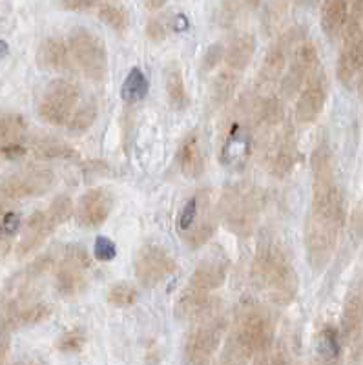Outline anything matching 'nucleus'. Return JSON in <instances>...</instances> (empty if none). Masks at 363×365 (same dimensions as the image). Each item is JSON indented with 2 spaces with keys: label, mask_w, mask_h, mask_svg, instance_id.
<instances>
[{
  "label": "nucleus",
  "mask_w": 363,
  "mask_h": 365,
  "mask_svg": "<svg viewBox=\"0 0 363 365\" xmlns=\"http://www.w3.org/2000/svg\"><path fill=\"white\" fill-rule=\"evenodd\" d=\"M114 196L106 188H92L82 194L75 208L77 223L84 229H99L114 208Z\"/></svg>",
  "instance_id": "dca6fc26"
},
{
  "label": "nucleus",
  "mask_w": 363,
  "mask_h": 365,
  "mask_svg": "<svg viewBox=\"0 0 363 365\" xmlns=\"http://www.w3.org/2000/svg\"><path fill=\"white\" fill-rule=\"evenodd\" d=\"M255 55V37L252 33H238L230 40L225 55L227 70L236 71L241 75V71L247 70Z\"/></svg>",
  "instance_id": "b1692460"
},
{
  "label": "nucleus",
  "mask_w": 363,
  "mask_h": 365,
  "mask_svg": "<svg viewBox=\"0 0 363 365\" xmlns=\"http://www.w3.org/2000/svg\"><path fill=\"white\" fill-rule=\"evenodd\" d=\"M51 316V307L48 303H29V305H18L13 303L5 305L4 309V320H2V327L4 334L13 333L16 329L32 327L37 323L46 322Z\"/></svg>",
  "instance_id": "6ab92c4d"
},
{
  "label": "nucleus",
  "mask_w": 363,
  "mask_h": 365,
  "mask_svg": "<svg viewBox=\"0 0 363 365\" xmlns=\"http://www.w3.org/2000/svg\"><path fill=\"white\" fill-rule=\"evenodd\" d=\"M0 152H2V158L5 161H18V159H24L27 153L26 142H15V144H5V147H0Z\"/></svg>",
  "instance_id": "49530a36"
},
{
  "label": "nucleus",
  "mask_w": 363,
  "mask_h": 365,
  "mask_svg": "<svg viewBox=\"0 0 363 365\" xmlns=\"http://www.w3.org/2000/svg\"><path fill=\"white\" fill-rule=\"evenodd\" d=\"M342 51L338 59V79L349 86L363 68V2L351 5Z\"/></svg>",
  "instance_id": "6e6552de"
},
{
  "label": "nucleus",
  "mask_w": 363,
  "mask_h": 365,
  "mask_svg": "<svg viewBox=\"0 0 363 365\" xmlns=\"http://www.w3.org/2000/svg\"><path fill=\"white\" fill-rule=\"evenodd\" d=\"M305 40L307 38H305V32L301 26H292L288 27L287 32H283L266 51L265 60H263V66L260 70V81L263 84L276 82L287 68L288 57H292L294 49Z\"/></svg>",
  "instance_id": "f8f14e48"
},
{
  "label": "nucleus",
  "mask_w": 363,
  "mask_h": 365,
  "mask_svg": "<svg viewBox=\"0 0 363 365\" xmlns=\"http://www.w3.org/2000/svg\"><path fill=\"white\" fill-rule=\"evenodd\" d=\"M145 32H147V37L150 38L152 42H163V40H166V37H168V29L164 26V22L159 21L158 16H152V18L147 22Z\"/></svg>",
  "instance_id": "c03bdc74"
},
{
  "label": "nucleus",
  "mask_w": 363,
  "mask_h": 365,
  "mask_svg": "<svg viewBox=\"0 0 363 365\" xmlns=\"http://www.w3.org/2000/svg\"><path fill=\"white\" fill-rule=\"evenodd\" d=\"M320 349H321V355L329 356V358L338 355V336L334 329L327 327L325 331L321 333Z\"/></svg>",
  "instance_id": "a18cd8bd"
},
{
  "label": "nucleus",
  "mask_w": 363,
  "mask_h": 365,
  "mask_svg": "<svg viewBox=\"0 0 363 365\" xmlns=\"http://www.w3.org/2000/svg\"><path fill=\"white\" fill-rule=\"evenodd\" d=\"M175 318L184 323H201L214 318L219 312V300L212 292H203L195 290L192 287H186L179 300L175 303Z\"/></svg>",
  "instance_id": "2eb2a0df"
},
{
  "label": "nucleus",
  "mask_w": 363,
  "mask_h": 365,
  "mask_svg": "<svg viewBox=\"0 0 363 365\" xmlns=\"http://www.w3.org/2000/svg\"><path fill=\"white\" fill-rule=\"evenodd\" d=\"M53 229H57L53 225V221L49 219L46 210H37L33 212L26 221V229L22 234V240L16 245V256L26 257L32 252H35L38 247H42L46 243Z\"/></svg>",
  "instance_id": "a211bd4d"
},
{
  "label": "nucleus",
  "mask_w": 363,
  "mask_h": 365,
  "mask_svg": "<svg viewBox=\"0 0 363 365\" xmlns=\"http://www.w3.org/2000/svg\"><path fill=\"white\" fill-rule=\"evenodd\" d=\"M97 16L115 33H125L130 27V13L119 2H101L97 8Z\"/></svg>",
  "instance_id": "473e14b6"
},
{
  "label": "nucleus",
  "mask_w": 363,
  "mask_h": 365,
  "mask_svg": "<svg viewBox=\"0 0 363 365\" xmlns=\"http://www.w3.org/2000/svg\"><path fill=\"white\" fill-rule=\"evenodd\" d=\"M81 90L73 81L55 79L48 84L40 103H38V117L51 126H64L70 123L71 115L75 114Z\"/></svg>",
  "instance_id": "1a4fd4ad"
},
{
  "label": "nucleus",
  "mask_w": 363,
  "mask_h": 365,
  "mask_svg": "<svg viewBox=\"0 0 363 365\" xmlns=\"http://www.w3.org/2000/svg\"><path fill=\"white\" fill-rule=\"evenodd\" d=\"M164 88H166V97L170 106L174 110H184L190 104V95L186 92L183 71L177 62H170L164 73Z\"/></svg>",
  "instance_id": "c756f323"
},
{
  "label": "nucleus",
  "mask_w": 363,
  "mask_h": 365,
  "mask_svg": "<svg viewBox=\"0 0 363 365\" xmlns=\"http://www.w3.org/2000/svg\"><path fill=\"white\" fill-rule=\"evenodd\" d=\"M27 121L21 114H4L0 119V142L15 144V142H26Z\"/></svg>",
  "instance_id": "72a5a7b5"
},
{
  "label": "nucleus",
  "mask_w": 363,
  "mask_h": 365,
  "mask_svg": "<svg viewBox=\"0 0 363 365\" xmlns=\"http://www.w3.org/2000/svg\"><path fill=\"white\" fill-rule=\"evenodd\" d=\"M285 119V106L283 101L276 95H266L260 97L255 101L254 108H252V123L254 126H279Z\"/></svg>",
  "instance_id": "cd10ccee"
},
{
  "label": "nucleus",
  "mask_w": 363,
  "mask_h": 365,
  "mask_svg": "<svg viewBox=\"0 0 363 365\" xmlns=\"http://www.w3.org/2000/svg\"><path fill=\"white\" fill-rule=\"evenodd\" d=\"M263 203V192L258 186L238 183L223 190L217 203V214L230 232L247 238L258 227Z\"/></svg>",
  "instance_id": "7ed1b4c3"
},
{
  "label": "nucleus",
  "mask_w": 363,
  "mask_h": 365,
  "mask_svg": "<svg viewBox=\"0 0 363 365\" xmlns=\"http://www.w3.org/2000/svg\"><path fill=\"white\" fill-rule=\"evenodd\" d=\"M0 225H2V232H4V236H13L16 230H18V225H21V216H18L16 212H13V210L4 212Z\"/></svg>",
  "instance_id": "de8ad7c7"
},
{
  "label": "nucleus",
  "mask_w": 363,
  "mask_h": 365,
  "mask_svg": "<svg viewBox=\"0 0 363 365\" xmlns=\"http://www.w3.org/2000/svg\"><path fill=\"white\" fill-rule=\"evenodd\" d=\"M32 152L38 159H79V152L66 141L53 136H35L32 139Z\"/></svg>",
  "instance_id": "bb28decb"
},
{
  "label": "nucleus",
  "mask_w": 363,
  "mask_h": 365,
  "mask_svg": "<svg viewBox=\"0 0 363 365\" xmlns=\"http://www.w3.org/2000/svg\"><path fill=\"white\" fill-rule=\"evenodd\" d=\"M266 365H287V362H285V358H281V356H274Z\"/></svg>",
  "instance_id": "3c124183"
},
{
  "label": "nucleus",
  "mask_w": 363,
  "mask_h": 365,
  "mask_svg": "<svg viewBox=\"0 0 363 365\" xmlns=\"http://www.w3.org/2000/svg\"><path fill=\"white\" fill-rule=\"evenodd\" d=\"M227 331V318L217 314L195 323L184 340V365H210Z\"/></svg>",
  "instance_id": "0eeeda50"
},
{
  "label": "nucleus",
  "mask_w": 363,
  "mask_h": 365,
  "mask_svg": "<svg viewBox=\"0 0 363 365\" xmlns=\"http://www.w3.org/2000/svg\"><path fill=\"white\" fill-rule=\"evenodd\" d=\"M175 270H177V260L163 245L147 243L137 251L134 260V273L142 287L153 289L163 284L164 279H168Z\"/></svg>",
  "instance_id": "9d476101"
},
{
  "label": "nucleus",
  "mask_w": 363,
  "mask_h": 365,
  "mask_svg": "<svg viewBox=\"0 0 363 365\" xmlns=\"http://www.w3.org/2000/svg\"><path fill=\"white\" fill-rule=\"evenodd\" d=\"M70 48L75 64L84 77L93 82H103L108 73V49L104 40L84 27H77L70 35Z\"/></svg>",
  "instance_id": "423d86ee"
},
{
  "label": "nucleus",
  "mask_w": 363,
  "mask_h": 365,
  "mask_svg": "<svg viewBox=\"0 0 363 365\" xmlns=\"http://www.w3.org/2000/svg\"><path fill=\"white\" fill-rule=\"evenodd\" d=\"M60 5L66 11H75V13H86V11L99 8L97 2H92V0H68V2H60Z\"/></svg>",
  "instance_id": "09e8293b"
},
{
  "label": "nucleus",
  "mask_w": 363,
  "mask_h": 365,
  "mask_svg": "<svg viewBox=\"0 0 363 365\" xmlns=\"http://www.w3.org/2000/svg\"><path fill=\"white\" fill-rule=\"evenodd\" d=\"M345 223V205L338 186L312 192L310 212L305 219L303 243L307 262L314 274H323L329 267L338 238Z\"/></svg>",
  "instance_id": "f257e3e1"
},
{
  "label": "nucleus",
  "mask_w": 363,
  "mask_h": 365,
  "mask_svg": "<svg viewBox=\"0 0 363 365\" xmlns=\"http://www.w3.org/2000/svg\"><path fill=\"white\" fill-rule=\"evenodd\" d=\"M46 212H48L49 219L53 221L55 227H60V225H64L66 221H70L71 214H73V201H71L70 196L60 194V196H57L53 201L49 203Z\"/></svg>",
  "instance_id": "e433bc0d"
},
{
  "label": "nucleus",
  "mask_w": 363,
  "mask_h": 365,
  "mask_svg": "<svg viewBox=\"0 0 363 365\" xmlns=\"http://www.w3.org/2000/svg\"><path fill=\"white\" fill-rule=\"evenodd\" d=\"M55 262H57V257H53V254H44V256L37 257V260L27 267L26 274H29V278H38V276L49 273V270L53 268Z\"/></svg>",
  "instance_id": "37998d69"
},
{
  "label": "nucleus",
  "mask_w": 363,
  "mask_h": 365,
  "mask_svg": "<svg viewBox=\"0 0 363 365\" xmlns=\"http://www.w3.org/2000/svg\"><path fill=\"white\" fill-rule=\"evenodd\" d=\"M227 263L208 260L195 267V270L190 276L188 287L203 290V292H214V290L221 289L223 284L227 281Z\"/></svg>",
  "instance_id": "5701e85b"
},
{
  "label": "nucleus",
  "mask_w": 363,
  "mask_h": 365,
  "mask_svg": "<svg viewBox=\"0 0 363 365\" xmlns=\"http://www.w3.org/2000/svg\"><path fill=\"white\" fill-rule=\"evenodd\" d=\"M274 331H276L274 318L265 307L243 305L236 316L234 331L228 342L247 358H250L271 347Z\"/></svg>",
  "instance_id": "20e7f679"
},
{
  "label": "nucleus",
  "mask_w": 363,
  "mask_h": 365,
  "mask_svg": "<svg viewBox=\"0 0 363 365\" xmlns=\"http://www.w3.org/2000/svg\"><path fill=\"white\" fill-rule=\"evenodd\" d=\"M239 86V73L230 70L219 71L210 84V101L214 106H223L230 103L236 95V90Z\"/></svg>",
  "instance_id": "7c9ffc66"
},
{
  "label": "nucleus",
  "mask_w": 363,
  "mask_h": 365,
  "mask_svg": "<svg viewBox=\"0 0 363 365\" xmlns=\"http://www.w3.org/2000/svg\"><path fill=\"white\" fill-rule=\"evenodd\" d=\"M84 344H86V333L81 327H75L71 331H66L55 347L60 353H79L84 347Z\"/></svg>",
  "instance_id": "4c0bfd02"
},
{
  "label": "nucleus",
  "mask_w": 363,
  "mask_h": 365,
  "mask_svg": "<svg viewBox=\"0 0 363 365\" xmlns=\"http://www.w3.org/2000/svg\"><path fill=\"white\" fill-rule=\"evenodd\" d=\"M177 164L186 179H197L205 172V155L201 150V139L197 131H190L183 139L177 152Z\"/></svg>",
  "instance_id": "412c9836"
},
{
  "label": "nucleus",
  "mask_w": 363,
  "mask_h": 365,
  "mask_svg": "<svg viewBox=\"0 0 363 365\" xmlns=\"http://www.w3.org/2000/svg\"><path fill=\"white\" fill-rule=\"evenodd\" d=\"M55 175L48 168H32L22 170L16 174L8 175L2 181V199L4 201H18L26 197L42 196L53 186Z\"/></svg>",
  "instance_id": "9b49d317"
},
{
  "label": "nucleus",
  "mask_w": 363,
  "mask_h": 365,
  "mask_svg": "<svg viewBox=\"0 0 363 365\" xmlns=\"http://www.w3.org/2000/svg\"><path fill=\"white\" fill-rule=\"evenodd\" d=\"M212 192L195 194L184 203L179 214V232L192 249H199L212 240L216 232V219L212 214Z\"/></svg>",
  "instance_id": "39448f33"
},
{
  "label": "nucleus",
  "mask_w": 363,
  "mask_h": 365,
  "mask_svg": "<svg viewBox=\"0 0 363 365\" xmlns=\"http://www.w3.org/2000/svg\"><path fill=\"white\" fill-rule=\"evenodd\" d=\"M252 281L274 305H290L299 290L296 267L287 252L277 245L260 249L252 265Z\"/></svg>",
  "instance_id": "f03ea898"
},
{
  "label": "nucleus",
  "mask_w": 363,
  "mask_h": 365,
  "mask_svg": "<svg viewBox=\"0 0 363 365\" xmlns=\"http://www.w3.org/2000/svg\"><path fill=\"white\" fill-rule=\"evenodd\" d=\"M363 323V285H354L343 301L342 329L345 336H351Z\"/></svg>",
  "instance_id": "c85d7f7f"
},
{
  "label": "nucleus",
  "mask_w": 363,
  "mask_h": 365,
  "mask_svg": "<svg viewBox=\"0 0 363 365\" xmlns=\"http://www.w3.org/2000/svg\"><path fill=\"white\" fill-rule=\"evenodd\" d=\"M84 273H86L84 268H79L75 265L59 263L55 274V290L68 300L81 296L88 289V278Z\"/></svg>",
  "instance_id": "393cba45"
},
{
  "label": "nucleus",
  "mask_w": 363,
  "mask_h": 365,
  "mask_svg": "<svg viewBox=\"0 0 363 365\" xmlns=\"http://www.w3.org/2000/svg\"><path fill=\"white\" fill-rule=\"evenodd\" d=\"M310 170H312V192L325 190L334 185V155L325 142H318L310 155Z\"/></svg>",
  "instance_id": "4be33fe9"
},
{
  "label": "nucleus",
  "mask_w": 363,
  "mask_h": 365,
  "mask_svg": "<svg viewBox=\"0 0 363 365\" xmlns=\"http://www.w3.org/2000/svg\"><path fill=\"white\" fill-rule=\"evenodd\" d=\"M164 5H166L164 0H148V2H145V8L152 11V13H158L159 10H163Z\"/></svg>",
  "instance_id": "8fccbe9b"
},
{
  "label": "nucleus",
  "mask_w": 363,
  "mask_h": 365,
  "mask_svg": "<svg viewBox=\"0 0 363 365\" xmlns=\"http://www.w3.org/2000/svg\"><path fill=\"white\" fill-rule=\"evenodd\" d=\"M97 106L93 103L84 104L79 110H75V114L71 115L70 123H68V130L70 134H75V136H81L84 131H88L95 125V121H97Z\"/></svg>",
  "instance_id": "c9c22d12"
},
{
  "label": "nucleus",
  "mask_w": 363,
  "mask_h": 365,
  "mask_svg": "<svg viewBox=\"0 0 363 365\" xmlns=\"http://www.w3.org/2000/svg\"><path fill=\"white\" fill-rule=\"evenodd\" d=\"M320 60L318 48L312 40H305L294 49L288 70L285 71L281 81V92L285 97H294L296 93H301L305 84L312 79L316 66Z\"/></svg>",
  "instance_id": "ddd939ff"
},
{
  "label": "nucleus",
  "mask_w": 363,
  "mask_h": 365,
  "mask_svg": "<svg viewBox=\"0 0 363 365\" xmlns=\"http://www.w3.org/2000/svg\"><path fill=\"white\" fill-rule=\"evenodd\" d=\"M349 4L345 0H327L321 5V27L329 38H338L345 33L349 22Z\"/></svg>",
  "instance_id": "a878e982"
},
{
  "label": "nucleus",
  "mask_w": 363,
  "mask_h": 365,
  "mask_svg": "<svg viewBox=\"0 0 363 365\" xmlns=\"http://www.w3.org/2000/svg\"><path fill=\"white\" fill-rule=\"evenodd\" d=\"M327 93H329V82L323 71L314 73L296 101L294 115L299 125H312L321 115L327 103Z\"/></svg>",
  "instance_id": "4468645a"
},
{
  "label": "nucleus",
  "mask_w": 363,
  "mask_h": 365,
  "mask_svg": "<svg viewBox=\"0 0 363 365\" xmlns=\"http://www.w3.org/2000/svg\"><path fill=\"white\" fill-rule=\"evenodd\" d=\"M148 90H150V82H148L145 71L136 66V68H132L128 71V75H126L125 82H123L121 97L128 104L141 103L148 95Z\"/></svg>",
  "instance_id": "2f4dec72"
},
{
  "label": "nucleus",
  "mask_w": 363,
  "mask_h": 365,
  "mask_svg": "<svg viewBox=\"0 0 363 365\" xmlns=\"http://www.w3.org/2000/svg\"><path fill=\"white\" fill-rule=\"evenodd\" d=\"M137 300H139V290L132 284H128V281H117L106 292V301L112 307H117V309L134 307L137 303Z\"/></svg>",
  "instance_id": "f704fd0d"
},
{
  "label": "nucleus",
  "mask_w": 363,
  "mask_h": 365,
  "mask_svg": "<svg viewBox=\"0 0 363 365\" xmlns=\"http://www.w3.org/2000/svg\"><path fill=\"white\" fill-rule=\"evenodd\" d=\"M71 48L70 42H66L59 37L44 38L42 42L38 44L35 60H37L38 68L48 71H66L71 68Z\"/></svg>",
  "instance_id": "aec40b11"
},
{
  "label": "nucleus",
  "mask_w": 363,
  "mask_h": 365,
  "mask_svg": "<svg viewBox=\"0 0 363 365\" xmlns=\"http://www.w3.org/2000/svg\"><path fill=\"white\" fill-rule=\"evenodd\" d=\"M95 257H97L99 262H112L115 256H117V247L110 238H97L95 240Z\"/></svg>",
  "instance_id": "79ce46f5"
},
{
  "label": "nucleus",
  "mask_w": 363,
  "mask_h": 365,
  "mask_svg": "<svg viewBox=\"0 0 363 365\" xmlns=\"http://www.w3.org/2000/svg\"><path fill=\"white\" fill-rule=\"evenodd\" d=\"M60 263H68V265H75L79 268L92 267V257L88 254V251L81 245H66L62 254H60Z\"/></svg>",
  "instance_id": "58836bf2"
},
{
  "label": "nucleus",
  "mask_w": 363,
  "mask_h": 365,
  "mask_svg": "<svg viewBox=\"0 0 363 365\" xmlns=\"http://www.w3.org/2000/svg\"><path fill=\"white\" fill-rule=\"evenodd\" d=\"M225 55H227V48L221 42H214L212 46H208V49L203 55V60H201V71L210 73L216 70L217 66L225 60Z\"/></svg>",
  "instance_id": "ea45409f"
},
{
  "label": "nucleus",
  "mask_w": 363,
  "mask_h": 365,
  "mask_svg": "<svg viewBox=\"0 0 363 365\" xmlns=\"http://www.w3.org/2000/svg\"><path fill=\"white\" fill-rule=\"evenodd\" d=\"M287 2H272L266 5L265 15H263V22L268 32H276L277 27L281 26L283 18L287 15Z\"/></svg>",
  "instance_id": "a19ab883"
},
{
  "label": "nucleus",
  "mask_w": 363,
  "mask_h": 365,
  "mask_svg": "<svg viewBox=\"0 0 363 365\" xmlns=\"http://www.w3.org/2000/svg\"><path fill=\"white\" fill-rule=\"evenodd\" d=\"M299 158L301 155H299L298 137L294 134L292 126H285L268 155V170L277 179H285L298 166Z\"/></svg>",
  "instance_id": "f3484780"
}]
</instances>
